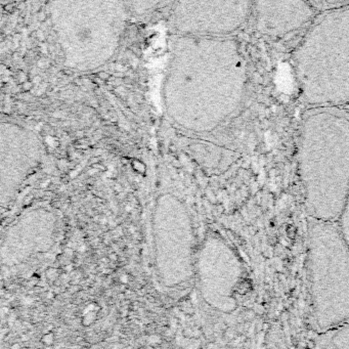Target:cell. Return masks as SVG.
Segmentation results:
<instances>
[{
    "instance_id": "1",
    "label": "cell",
    "mask_w": 349,
    "mask_h": 349,
    "mask_svg": "<svg viewBox=\"0 0 349 349\" xmlns=\"http://www.w3.org/2000/svg\"><path fill=\"white\" fill-rule=\"evenodd\" d=\"M298 174L309 219L337 222L349 192V110L307 108L298 136Z\"/></svg>"
},
{
    "instance_id": "2",
    "label": "cell",
    "mask_w": 349,
    "mask_h": 349,
    "mask_svg": "<svg viewBox=\"0 0 349 349\" xmlns=\"http://www.w3.org/2000/svg\"><path fill=\"white\" fill-rule=\"evenodd\" d=\"M307 108L349 107V3L317 13L292 54Z\"/></svg>"
},
{
    "instance_id": "3",
    "label": "cell",
    "mask_w": 349,
    "mask_h": 349,
    "mask_svg": "<svg viewBox=\"0 0 349 349\" xmlns=\"http://www.w3.org/2000/svg\"><path fill=\"white\" fill-rule=\"evenodd\" d=\"M307 277L317 330L329 332L349 323V248L337 222L309 219Z\"/></svg>"
},
{
    "instance_id": "4",
    "label": "cell",
    "mask_w": 349,
    "mask_h": 349,
    "mask_svg": "<svg viewBox=\"0 0 349 349\" xmlns=\"http://www.w3.org/2000/svg\"><path fill=\"white\" fill-rule=\"evenodd\" d=\"M316 12L308 1H253V29L262 36L280 39L309 26Z\"/></svg>"
},
{
    "instance_id": "5",
    "label": "cell",
    "mask_w": 349,
    "mask_h": 349,
    "mask_svg": "<svg viewBox=\"0 0 349 349\" xmlns=\"http://www.w3.org/2000/svg\"><path fill=\"white\" fill-rule=\"evenodd\" d=\"M208 292L212 304L223 311L235 308V292L242 280V264L235 254L221 242L211 247Z\"/></svg>"
},
{
    "instance_id": "6",
    "label": "cell",
    "mask_w": 349,
    "mask_h": 349,
    "mask_svg": "<svg viewBox=\"0 0 349 349\" xmlns=\"http://www.w3.org/2000/svg\"><path fill=\"white\" fill-rule=\"evenodd\" d=\"M317 349H349V323L323 333L317 341Z\"/></svg>"
},
{
    "instance_id": "7",
    "label": "cell",
    "mask_w": 349,
    "mask_h": 349,
    "mask_svg": "<svg viewBox=\"0 0 349 349\" xmlns=\"http://www.w3.org/2000/svg\"><path fill=\"white\" fill-rule=\"evenodd\" d=\"M308 2L311 5V7L316 12V13L330 12V10L343 7L349 3L347 0H312V1Z\"/></svg>"
},
{
    "instance_id": "8",
    "label": "cell",
    "mask_w": 349,
    "mask_h": 349,
    "mask_svg": "<svg viewBox=\"0 0 349 349\" xmlns=\"http://www.w3.org/2000/svg\"><path fill=\"white\" fill-rule=\"evenodd\" d=\"M337 224L339 226L342 237H343L345 243H346V245L349 248V192L346 197V200H345L340 217L337 221Z\"/></svg>"
},
{
    "instance_id": "9",
    "label": "cell",
    "mask_w": 349,
    "mask_h": 349,
    "mask_svg": "<svg viewBox=\"0 0 349 349\" xmlns=\"http://www.w3.org/2000/svg\"><path fill=\"white\" fill-rule=\"evenodd\" d=\"M42 342H43L44 344L46 345H50L52 344V342H54V334H46L44 335L43 337H42Z\"/></svg>"
},
{
    "instance_id": "10",
    "label": "cell",
    "mask_w": 349,
    "mask_h": 349,
    "mask_svg": "<svg viewBox=\"0 0 349 349\" xmlns=\"http://www.w3.org/2000/svg\"><path fill=\"white\" fill-rule=\"evenodd\" d=\"M150 343H157V342H159V338L158 337H156V336H151V337H150Z\"/></svg>"
},
{
    "instance_id": "11",
    "label": "cell",
    "mask_w": 349,
    "mask_h": 349,
    "mask_svg": "<svg viewBox=\"0 0 349 349\" xmlns=\"http://www.w3.org/2000/svg\"><path fill=\"white\" fill-rule=\"evenodd\" d=\"M10 349H21V346L19 344H13V345H12V347H10Z\"/></svg>"
},
{
    "instance_id": "12",
    "label": "cell",
    "mask_w": 349,
    "mask_h": 349,
    "mask_svg": "<svg viewBox=\"0 0 349 349\" xmlns=\"http://www.w3.org/2000/svg\"><path fill=\"white\" fill-rule=\"evenodd\" d=\"M348 110H349V107H348Z\"/></svg>"
}]
</instances>
